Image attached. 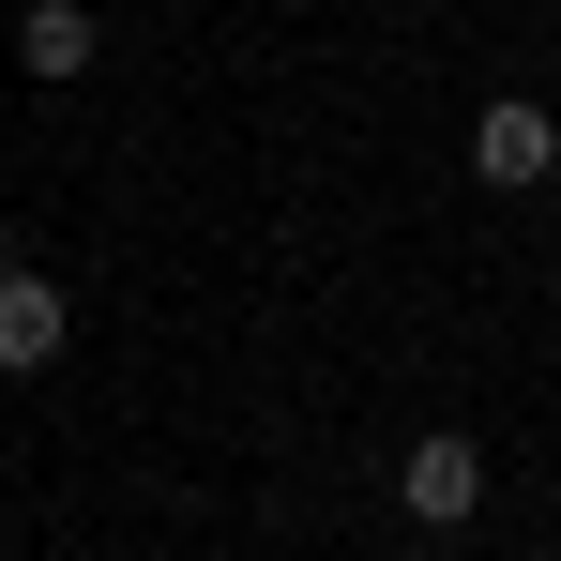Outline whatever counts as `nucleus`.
Here are the masks:
<instances>
[{
    "label": "nucleus",
    "mask_w": 561,
    "mask_h": 561,
    "mask_svg": "<svg viewBox=\"0 0 561 561\" xmlns=\"http://www.w3.org/2000/svg\"><path fill=\"white\" fill-rule=\"evenodd\" d=\"M61 350H77V304H61V288L15 259V274H0V379H46Z\"/></svg>",
    "instance_id": "3"
},
{
    "label": "nucleus",
    "mask_w": 561,
    "mask_h": 561,
    "mask_svg": "<svg viewBox=\"0 0 561 561\" xmlns=\"http://www.w3.org/2000/svg\"><path fill=\"white\" fill-rule=\"evenodd\" d=\"M470 168H485L501 197H516V183H547V168H561V106H547V92H501V106H470Z\"/></svg>",
    "instance_id": "2"
},
{
    "label": "nucleus",
    "mask_w": 561,
    "mask_h": 561,
    "mask_svg": "<svg viewBox=\"0 0 561 561\" xmlns=\"http://www.w3.org/2000/svg\"><path fill=\"white\" fill-rule=\"evenodd\" d=\"M92 0H31V15H15V61H31V77H92Z\"/></svg>",
    "instance_id": "4"
},
{
    "label": "nucleus",
    "mask_w": 561,
    "mask_h": 561,
    "mask_svg": "<svg viewBox=\"0 0 561 561\" xmlns=\"http://www.w3.org/2000/svg\"><path fill=\"white\" fill-rule=\"evenodd\" d=\"M0 274H15V228H0Z\"/></svg>",
    "instance_id": "5"
},
{
    "label": "nucleus",
    "mask_w": 561,
    "mask_h": 561,
    "mask_svg": "<svg viewBox=\"0 0 561 561\" xmlns=\"http://www.w3.org/2000/svg\"><path fill=\"white\" fill-rule=\"evenodd\" d=\"M394 501H410V531H470V516H485V456H470L456 425H425V440L394 456Z\"/></svg>",
    "instance_id": "1"
}]
</instances>
